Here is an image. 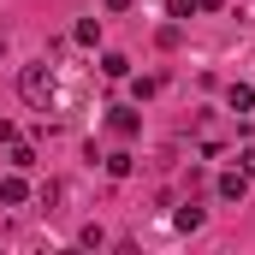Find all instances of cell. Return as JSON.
Instances as JSON below:
<instances>
[{
	"label": "cell",
	"instance_id": "cell-1",
	"mask_svg": "<svg viewBox=\"0 0 255 255\" xmlns=\"http://www.w3.org/2000/svg\"><path fill=\"white\" fill-rule=\"evenodd\" d=\"M18 95H24V107H36V113H48L54 107V71L36 60V65H24L18 71Z\"/></svg>",
	"mask_w": 255,
	"mask_h": 255
},
{
	"label": "cell",
	"instance_id": "cell-2",
	"mask_svg": "<svg viewBox=\"0 0 255 255\" xmlns=\"http://www.w3.org/2000/svg\"><path fill=\"white\" fill-rule=\"evenodd\" d=\"M214 190H220V202H244V196H250V178H244L238 166H226V172L214 178Z\"/></svg>",
	"mask_w": 255,
	"mask_h": 255
},
{
	"label": "cell",
	"instance_id": "cell-3",
	"mask_svg": "<svg viewBox=\"0 0 255 255\" xmlns=\"http://www.w3.org/2000/svg\"><path fill=\"white\" fill-rule=\"evenodd\" d=\"M24 202H30L24 172H6V178H0V208H24Z\"/></svg>",
	"mask_w": 255,
	"mask_h": 255
},
{
	"label": "cell",
	"instance_id": "cell-4",
	"mask_svg": "<svg viewBox=\"0 0 255 255\" xmlns=\"http://www.w3.org/2000/svg\"><path fill=\"white\" fill-rule=\"evenodd\" d=\"M226 107H232V113H255V89L250 83H232V89H226Z\"/></svg>",
	"mask_w": 255,
	"mask_h": 255
},
{
	"label": "cell",
	"instance_id": "cell-5",
	"mask_svg": "<svg viewBox=\"0 0 255 255\" xmlns=\"http://www.w3.org/2000/svg\"><path fill=\"white\" fill-rule=\"evenodd\" d=\"M6 166H12V172H30V166H36V148H30V142H12V148H6Z\"/></svg>",
	"mask_w": 255,
	"mask_h": 255
},
{
	"label": "cell",
	"instance_id": "cell-6",
	"mask_svg": "<svg viewBox=\"0 0 255 255\" xmlns=\"http://www.w3.org/2000/svg\"><path fill=\"white\" fill-rule=\"evenodd\" d=\"M107 125L119 130V136H136V130H142V119H136L130 107H113V119H107Z\"/></svg>",
	"mask_w": 255,
	"mask_h": 255
},
{
	"label": "cell",
	"instance_id": "cell-7",
	"mask_svg": "<svg viewBox=\"0 0 255 255\" xmlns=\"http://www.w3.org/2000/svg\"><path fill=\"white\" fill-rule=\"evenodd\" d=\"M172 226H178V232H196V226H202V208H196V202H184V208L172 214Z\"/></svg>",
	"mask_w": 255,
	"mask_h": 255
},
{
	"label": "cell",
	"instance_id": "cell-8",
	"mask_svg": "<svg viewBox=\"0 0 255 255\" xmlns=\"http://www.w3.org/2000/svg\"><path fill=\"white\" fill-rule=\"evenodd\" d=\"M71 36H77V42H83V48H95V42H101V18H83V24H77V30H71Z\"/></svg>",
	"mask_w": 255,
	"mask_h": 255
},
{
	"label": "cell",
	"instance_id": "cell-9",
	"mask_svg": "<svg viewBox=\"0 0 255 255\" xmlns=\"http://www.w3.org/2000/svg\"><path fill=\"white\" fill-rule=\"evenodd\" d=\"M101 71H107V77H130V60L125 54H101Z\"/></svg>",
	"mask_w": 255,
	"mask_h": 255
},
{
	"label": "cell",
	"instance_id": "cell-10",
	"mask_svg": "<svg viewBox=\"0 0 255 255\" xmlns=\"http://www.w3.org/2000/svg\"><path fill=\"white\" fill-rule=\"evenodd\" d=\"M166 18H172V24H184V18H196V0H166Z\"/></svg>",
	"mask_w": 255,
	"mask_h": 255
},
{
	"label": "cell",
	"instance_id": "cell-11",
	"mask_svg": "<svg viewBox=\"0 0 255 255\" xmlns=\"http://www.w3.org/2000/svg\"><path fill=\"white\" fill-rule=\"evenodd\" d=\"M130 166H136V160H130L125 148H119V154H107V172H113V178H130Z\"/></svg>",
	"mask_w": 255,
	"mask_h": 255
},
{
	"label": "cell",
	"instance_id": "cell-12",
	"mask_svg": "<svg viewBox=\"0 0 255 255\" xmlns=\"http://www.w3.org/2000/svg\"><path fill=\"white\" fill-rule=\"evenodd\" d=\"M154 89H160V77H130V95H136V101H148Z\"/></svg>",
	"mask_w": 255,
	"mask_h": 255
},
{
	"label": "cell",
	"instance_id": "cell-13",
	"mask_svg": "<svg viewBox=\"0 0 255 255\" xmlns=\"http://www.w3.org/2000/svg\"><path fill=\"white\" fill-rule=\"evenodd\" d=\"M77 244H83V250H101V244H107V232H101V226H83V232H77Z\"/></svg>",
	"mask_w": 255,
	"mask_h": 255
},
{
	"label": "cell",
	"instance_id": "cell-14",
	"mask_svg": "<svg viewBox=\"0 0 255 255\" xmlns=\"http://www.w3.org/2000/svg\"><path fill=\"white\" fill-rule=\"evenodd\" d=\"M154 42H160V48L172 54V48H178V24H160V30H154Z\"/></svg>",
	"mask_w": 255,
	"mask_h": 255
},
{
	"label": "cell",
	"instance_id": "cell-15",
	"mask_svg": "<svg viewBox=\"0 0 255 255\" xmlns=\"http://www.w3.org/2000/svg\"><path fill=\"white\" fill-rule=\"evenodd\" d=\"M238 172H244V178H255V148H238Z\"/></svg>",
	"mask_w": 255,
	"mask_h": 255
},
{
	"label": "cell",
	"instance_id": "cell-16",
	"mask_svg": "<svg viewBox=\"0 0 255 255\" xmlns=\"http://www.w3.org/2000/svg\"><path fill=\"white\" fill-rule=\"evenodd\" d=\"M0 142H6V148L18 142V125H12V119H0Z\"/></svg>",
	"mask_w": 255,
	"mask_h": 255
},
{
	"label": "cell",
	"instance_id": "cell-17",
	"mask_svg": "<svg viewBox=\"0 0 255 255\" xmlns=\"http://www.w3.org/2000/svg\"><path fill=\"white\" fill-rule=\"evenodd\" d=\"M220 6H226V0H196V12H220Z\"/></svg>",
	"mask_w": 255,
	"mask_h": 255
},
{
	"label": "cell",
	"instance_id": "cell-18",
	"mask_svg": "<svg viewBox=\"0 0 255 255\" xmlns=\"http://www.w3.org/2000/svg\"><path fill=\"white\" fill-rule=\"evenodd\" d=\"M125 6H130V0H107V12H125Z\"/></svg>",
	"mask_w": 255,
	"mask_h": 255
}]
</instances>
